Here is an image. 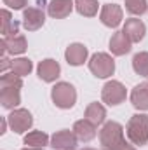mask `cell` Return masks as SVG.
<instances>
[{
  "label": "cell",
  "instance_id": "obj_3",
  "mask_svg": "<svg viewBox=\"0 0 148 150\" xmlns=\"http://www.w3.org/2000/svg\"><path fill=\"white\" fill-rule=\"evenodd\" d=\"M51 98L58 108L68 110L77 103V91L70 82H58L51 91Z\"/></svg>",
  "mask_w": 148,
  "mask_h": 150
},
{
  "label": "cell",
  "instance_id": "obj_15",
  "mask_svg": "<svg viewBox=\"0 0 148 150\" xmlns=\"http://www.w3.org/2000/svg\"><path fill=\"white\" fill-rule=\"evenodd\" d=\"M131 45H132V42L129 40V37L122 30L115 32L110 38V51L113 56H124V54H127L131 51Z\"/></svg>",
  "mask_w": 148,
  "mask_h": 150
},
{
  "label": "cell",
  "instance_id": "obj_26",
  "mask_svg": "<svg viewBox=\"0 0 148 150\" xmlns=\"http://www.w3.org/2000/svg\"><path fill=\"white\" fill-rule=\"evenodd\" d=\"M0 87H23V79L14 72L11 74H2L0 77Z\"/></svg>",
  "mask_w": 148,
  "mask_h": 150
},
{
  "label": "cell",
  "instance_id": "obj_13",
  "mask_svg": "<svg viewBox=\"0 0 148 150\" xmlns=\"http://www.w3.org/2000/svg\"><path fill=\"white\" fill-rule=\"evenodd\" d=\"M75 0H51L47 5V14L54 19H65L72 14Z\"/></svg>",
  "mask_w": 148,
  "mask_h": 150
},
{
  "label": "cell",
  "instance_id": "obj_6",
  "mask_svg": "<svg viewBox=\"0 0 148 150\" xmlns=\"http://www.w3.org/2000/svg\"><path fill=\"white\" fill-rule=\"evenodd\" d=\"M7 122H9V127L14 133L23 134V133H26L33 126V117H32V113L28 112L26 108H14L12 112L7 115Z\"/></svg>",
  "mask_w": 148,
  "mask_h": 150
},
{
  "label": "cell",
  "instance_id": "obj_23",
  "mask_svg": "<svg viewBox=\"0 0 148 150\" xmlns=\"http://www.w3.org/2000/svg\"><path fill=\"white\" fill-rule=\"evenodd\" d=\"M132 70L141 77H148V51H141L132 58Z\"/></svg>",
  "mask_w": 148,
  "mask_h": 150
},
{
  "label": "cell",
  "instance_id": "obj_1",
  "mask_svg": "<svg viewBox=\"0 0 148 150\" xmlns=\"http://www.w3.org/2000/svg\"><path fill=\"white\" fill-rule=\"evenodd\" d=\"M127 136L131 140V143L143 147L148 143V115L147 113H134L127 126H125Z\"/></svg>",
  "mask_w": 148,
  "mask_h": 150
},
{
  "label": "cell",
  "instance_id": "obj_16",
  "mask_svg": "<svg viewBox=\"0 0 148 150\" xmlns=\"http://www.w3.org/2000/svg\"><path fill=\"white\" fill-rule=\"evenodd\" d=\"M96 124H92L91 120L87 119H80L73 124V131L75 136L78 138V142H91L96 138Z\"/></svg>",
  "mask_w": 148,
  "mask_h": 150
},
{
  "label": "cell",
  "instance_id": "obj_31",
  "mask_svg": "<svg viewBox=\"0 0 148 150\" xmlns=\"http://www.w3.org/2000/svg\"><path fill=\"white\" fill-rule=\"evenodd\" d=\"M82 150H94V149H91V147H85V149H82Z\"/></svg>",
  "mask_w": 148,
  "mask_h": 150
},
{
  "label": "cell",
  "instance_id": "obj_4",
  "mask_svg": "<svg viewBox=\"0 0 148 150\" xmlns=\"http://www.w3.org/2000/svg\"><path fill=\"white\" fill-rule=\"evenodd\" d=\"M89 70L98 79H108L115 74V61L106 52H96L89 59Z\"/></svg>",
  "mask_w": 148,
  "mask_h": 150
},
{
  "label": "cell",
  "instance_id": "obj_30",
  "mask_svg": "<svg viewBox=\"0 0 148 150\" xmlns=\"http://www.w3.org/2000/svg\"><path fill=\"white\" fill-rule=\"evenodd\" d=\"M23 150H44V149H37V147H26V149H23Z\"/></svg>",
  "mask_w": 148,
  "mask_h": 150
},
{
  "label": "cell",
  "instance_id": "obj_29",
  "mask_svg": "<svg viewBox=\"0 0 148 150\" xmlns=\"http://www.w3.org/2000/svg\"><path fill=\"white\" fill-rule=\"evenodd\" d=\"M115 150H136V149H134V143H129V142H125V140H124V142H122V143H120Z\"/></svg>",
  "mask_w": 148,
  "mask_h": 150
},
{
  "label": "cell",
  "instance_id": "obj_14",
  "mask_svg": "<svg viewBox=\"0 0 148 150\" xmlns=\"http://www.w3.org/2000/svg\"><path fill=\"white\" fill-rule=\"evenodd\" d=\"M122 32L129 37V40L134 44V42H141L145 38V33H147V26L141 19L138 18H129L125 23H124V28Z\"/></svg>",
  "mask_w": 148,
  "mask_h": 150
},
{
  "label": "cell",
  "instance_id": "obj_8",
  "mask_svg": "<svg viewBox=\"0 0 148 150\" xmlns=\"http://www.w3.org/2000/svg\"><path fill=\"white\" fill-rule=\"evenodd\" d=\"M77 143H78V138L70 129L56 131L51 136V147L54 150H75L77 149Z\"/></svg>",
  "mask_w": 148,
  "mask_h": 150
},
{
  "label": "cell",
  "instance_id": "obj_20",
  "mask_svg": "<svg viewBox=\"0 0 148 150\" xmlns=\"http://www.w3.org/2000/svg\"><path fill=\"white\" fill-rule=\"evenodd\" d=\"M0 21H2V25H0V33H2V37H7V35H16L18 33V30H19V25L16 23V21H12V14L7 11V9H2L0 11Z\"/></svg>",
  "mask_w": 148,
  "mask_h": 150
},
{
  "label": "cell",
  "instance_id": "obj_11",
  "mask_svg": "<svg viewBox=\"0 0 148 150\" xmlns=\"http://www.w3.org/2000/svg\"><path fill=\"white\" fill-rule=\"evenodd\" d=\"M87 56H89V49H87L84 44H80V42L70 44V45L66 47V51H65V59H66V63L72 65V67H80V65H84V63L87 61Z\"/></svg>",
  "mask_w": 148,
  "mask_h": 150
},
{
  "label": "cell",
  "instance_id": "obj_19",
  "mask_svg": "<svg viewBox=\"0 0 148 150\" xmlns=\"http://www.w3.org/2000/svg\"><path fill=\"white\" fill-rule=\"evenodd\" d=\"M85 119L91 120V122L96 124V126L105 124V119H106V108H105L101 103L92 101V103H89L87 108H85Z\"/></svg>",
  "mask_w": 148,
  "mask_h": 150
},
{
  "label": "cell",
  "instance_id": "obj_28",
  "mask_svg": "<svg viewBox=\"0 0 148 150\" xmlns=\"http://www.w3.org/2000/svg\"><path fill=\"white\" fill-rule=\"evenodd\" d=\"M12 67V61L7 58V56H2V63H0V72L2 74H7V68Z\"/></svg>",
  "mask_w": 148,
  "mask_h": 150
},
{
  "label": "cell",
  "instance_id": "obj_7",
  "mask_svg": "<svg viewBox=\"0 0 148 150\" xmlns=\"http://www.w3.org/2000/svg\"><path fill=\"white\" fill-rule=\"evenodd\" d=\"M28 49V42L26 37L21 35V33H16V35H7V37H2L0 40V52L2 56H5L7 52L9 54H23L25 51Z\"/></svg>",
  "mask_w": 148,
  "mask_h": 150
},
{
  "label": "cell",
  "instance_id": "obj_2",
  "mask_svg": "<svg viewBox=\"0 0 148 150\" xmlns=\"http://www.w3.org/2000/svg\"><path fill=\"white\" fill-rule=\"evenodd\" d=\"M99 142H101V149L103 150H115L124 142V127H122V124H118L115 120L105 122L101 131H99Z\"/></svg>",
  "mask_w": 148,
  "mask_h": 150
},
{
  "label": "cell",
  "instance_id": "obj_10",
  "mask_svg": "<svg viewBox=\"0 0 148 150\" xmlns=\"http://www.w3.org/2000/svg\"><path fill=\"white\" fill-rule=\"evenodd\" d=\"M45 23V12L38 7H26L23 11V26L28 32H37Z\"/></svg>",
  "mask_w": 148,
  "mask_h": 150
},
{
  "label": "cell",
  "instance_id": "obj_5",
  "mask_svg": "<svg viewBox=\"0 0 148 150\" xmlns=\"http://www.w3.org/2000/svg\"><path fill=\"white\" fill-rule=\"evenodd\" d=\"M127 96V91H125V86L118 80H108L103 89H101V100L110 105V107H117L120 105Z\"/></svg>",
  "mask_w": 148,
  "mask_h": 150
},
{
  "label": "cell",
  "instance_id": "obj_9",
  "mask_svg": "<svg viewBox=\"0 0 148 150\" xmlns=\"http://www.w3.org/2000/svg\"><path fill=\"white\" fill-rule=\"evenodd\" d=\"M122 16H124L122 7L117 4H105L99 11V19L108 28H117L122 23Z\"/></svg>",
  "mask_w": 148,
  "mask_h": 150
},
{
  "label": "cell",
  "instance_id": "obj_21",
  "mask_svg": "<svg viewBox=\"0 0 148 150\" xmlns=\"http://www.w3.org/2000/svg\"><path fill=\"white\" fill-rule=\"evenodd\" d=\"M51 138L47 133L44 131H30L26 136H25V145L28 147H37V149H44L45 145H49Z\"/></svg>",
  "mask_w": 148,
  "mask_h": 150
},
{
  "label": "cell",
  "instance_id": "obj_27",
  "mask_svg": "<svg viewBox=\"0 0 148 150\" xmlns=\"http://www.w3.org/2000/svg\"><path fill=\"white\" fill-rule=\"evenodd\" d=\"M4 4L9 7V9H14V11H25L26 5H28V0H4Z\"/></svg>",
  "mask_w": 148,
  "mask_h": 150
},
{
  "label": "cell",
  "instance_id": "obj_17",
  "mask_svg": "<svg viewBox=\"0 0 148 150\" xmlns=\"http://www.w3.org/2000/svg\"><path fill=\"white\" fill-rule=\"evenodd\" d=\"M0 103L7 110H14L21 103V87H0Z\"/></svg>",
  "mask_w": 148,
  "mask_h": 150
},
{
  "label": "cell",
  "instance_id": "obj_25",
  "mask_svg": "<svg viewBox=\"0 0 148 150\" xmlns=\"http://www.w3.org/2000/svg\"><path fill=\"white\" fill-rule=\"evenodd\" d=\"M125 11L132 16H141L148 11L147 0H125Z\"/></svg>",
  "mask_w": 148,
  "mask_h": 150
},
{
  "label": "cell",
  "instance_id": "obj_22",
  "mask_svg": "<svg viewBox=\"0 0 148 150\" xmlns=\"http://www.w3.org/2000/svg\"><path fill=\"white\" fill-rule=\"evenodd\" d=\"M75 9L80 16L92 18L98 14L99 4H98V0H75Z\"/></svg>",
  "mask_w": 148,
  "mask_h": 150
},
{
  "label": "cell",
  "instance_id": "obj_18",
  "mask_svg": "<svg viewBox=\"0 0 148 150\" xmlns=\"http://www.w3.org/2000/svg\"><path fill=\"white\" fill-rule=\"evenodd\" d=\"M131 103L138 110H148V82L138 84L131 91Z\"/></svg>",
  "mask_w": 148,
  "mask_h": 150
},
{
  "label": "cell",
  "instance_id": "obj_24",
  "mask_svg": "<svg viewBox=\"0 0 148 150\" xmlns=\"http://www.w3.org/2000/svg\"><path fill=\"white\" fill-rule=\"evenodd\" d=\"M11 70L16 75H19V77H25V75H28L33 70V63H32L30 58H16V59H12Z\"/></svg>",
  "mask_w": 148,
  "mask_h": 150
},
{
  "label": "cell",
  "instance_id": "obj_12",
  "mask_svg": "<svg viewBox=\"0 0 148 150\" xmlns=\"http://www.w3.org/2000/svg\"><path fill=\"white\" fill-rule=\"evenodd\" d=\"M37 74H38V79L44 80V82H54L61 74V67H59V63L56 59L47 58V59H42L38 63Z\"/></svg>",
  "mask_w": 148,
  "mask_h": 150
}]
</instances>
